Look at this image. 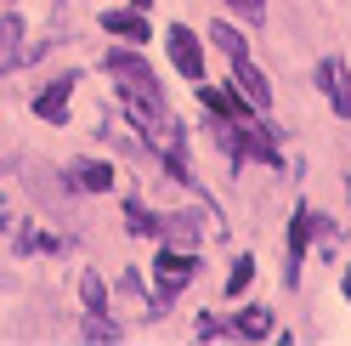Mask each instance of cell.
I'll use <instances>...</instances> for the list:
<instances>
[{
    "label": "cell",
    "instance_id": "6da1fadb",
    "mask_svg": "<svg viewBox=\"0 0 351 346\" xmlns=\"http://www.w3.org/2000/svg\"><path fill=\"white\" fill-rule=\"evenodd\" d=\"M193 273H199V262H193V250H176V244H170V250L159 255V262H153V284H159V307H170V301L187 290V278H193Z\"/></svg>",
    "mask_w": 351,
    "mask_h": 346
},
{
    "label": "cell",
    "instance_id": "7a4b0ae2",
    "mask_svg": "<svg viewBox=\"0 0 351 346\" xmlns=\"http://www.w3.org/2000/svg\"><path fill=\"white\" fill-rule=\"evenodd\" d=\"M317 227H323V216H317L312 205H300V210H295V222H289V262H283V284H295V278H300L306 244L317 239Z\"/></svg>",
    "mask_w": 351,
    "mask_h": 346
},
{
    "label": "cell",
    "instance_id": "3957f363",
    "mask_svg": "<svg viewBox=\"0 0 351 346\" xmlns=\"http://www.w3.org/2000/svg\"><path fill=\"white\" fill-rule=\"evenodd\" d=\"M227 62H232V80H238V91L250 97V108H255V114H267V108H272V85H267V74L250 62V51H244V57H227Z\"/></svg>",
    "mask_w": 351,
    "mask_h": 346
},
{
    "label": "cell",
    "instance_id": "277c9868",
    "mask_svg": "<svg viewBox=\"0 0 351 346\" xmlns=\"http://www.w3.org/2000/svg\"><path fill=\"white\" fill-rule=\"evenodd\" d=\"M317 80H323V91H328V108H335L340 119H351V74H346V62L340 57H323Z\"/></svg>",
    "mask_w": 351,
    "mask_h": 346
},
{
    "label": "cell",
    "instance_id": "5b68a950",
    "mask_svg": "<svg viewBox=\"0 0 351 346\" xmlns=\"http://www.w3.org/2000/svg\"><path fill=\"white\" fill-rule=\"evenodd\" d=\"M170 62H176V74H187V80H204V51H199V40H193L182 23L170 29Z\"/></svg>",
    "mask_w": 351,
    "mask_h": 346
},
{
    "label": "cell",
    "instance_id": "8992f818",
    "mask_svg": "<svg viewBox=\"0 0 351 346\" xmlns=\"http://www.w3.org/2000/svg\"><path fill=\"white\" fill-rule=\"evenodd\" d=\"M102 29L119 34L125 46H142V40H147V17L142 12H102Z\"/></svg>",
    "mask_w": 351,
    "mask_h": 346
},
{
    "label": "cell",
    "instance_id": "52a82bcc",
    "mask_svg": "<svg viewBox=\"0 0 351 346\" xmlns=\"http://www.w3.org/2000/svg\"><path fill=\"white\" fill-rule=\"evenodd\" d=\"M69 91H74V80H57L51 91H40V97H34V114H40V119H51V125H62V119H69Z\"/></svg>",
    "mask_w": 351,
    "mask_h": 346
},
{
    "label": "cell",
    "instance_id": "ba28073f",
    "mask_svg": "<svg viewBox=\"0 0 351 346\" xmlns=\"http://www.w3.org/2000/svg\"><path fill=\"white\" fill-rule=\"evenodd\" d=\"M199 97H204V108H210L215 119H244V108H250L244 91H215V85H204Z\"/></svg>",
    "mask_w": 351,
    "mask_h": 346
},
{
    "label": "cell",
    "instance_id": "9c48e42d",
    "mask_svg": "<svg viewBox=\"0 0 351 346\" xmlns=\"http://www.w3.org/2000/svg\"><path fill=\"white\" fill-rule=\"evenodd\" d=\"M159 233H165L176 250H193V244H199V222H193V216H165Z\"/></svg>",
    "mask_w": 351,
    "mask_h": 346
},
{
    "label": "cell",
    "instance_id": "30bf717a",
    "mask_svg": "<svg viewBox=\"0 0 351 346\" xmlns=\"http://www.w3.org/2000/svg\"><path fill=\"white\" fill-rule=\"evenodd\" d=\"M17 57H23V23L17 17H0V69H12Z\"/></svg>",
    "mask_w": 351,
    "mask_h": 346
},
{
    "label": "cell",
    "instance_id": "8fae6325",
    "mask_svg": "<svg viewBox=\"0 0 351 346\" xmlns=\"http://www.w3.org/2000/svg\"><path fill=\"white\" fill-rule=\"evenodd\" d=\"M74 182L91 187V193H108V187H114V170H108L102 159H80V165H74Z\"/></svg>",
    "mask_w": 351,
    "mask_h": 346
},
{
    "label": "cell",
    "instance_id": "7c38bea8",
    "mask_svg": "<svg viewBox=\"0 0 351 346\" xmlns=\"http://www.w3.org/2000/svg\"><path fill=\"white\" fill-rule=\"evenodd\" d=\"M267 330H272V312H267V307H244V312H238V335H250V341H261Z\"/></svg>",
    "mask_w": 351,
    "mask_h": 346
},
{
    "label": "cell",
    "instance_id": "4fadbf2b",
    "mask_svg": "<svg viewBox=\"0 0 351 346\" xmlns=\"http://www.w3.org/2000/svg\"><path fill=\"white\" fill-rule=\"evenodd\" d=\"M210 40H215V46H221L227 57H244V51H250V40H244V34H238L232 23H215V29H210Z\"/></svg>",
    "mask_w": 351,
    "mask_h": 346
},
{
    "label": "cell",
    "instance_id": "5bb4252c",
    "mask_svg": "<svg viewBox=\"0 0 351 346\" xmlns=\"http://www.w3.org/2000/svg\"><path fill=\"white\" fill-rule=\"evenodd\" d=\"M125 227L142 239V233H159V216H147V210H142V199H130V205H125Z\"/></svg>",
    "mask_w": 351,
    "mask_h": 346
},
{
    "label": "cell",
    "instance_id": "9a60e30c",
    "mask_svg": "<svg viewBox=\"0 0 351 346\" xmlns=\"http://www.w3.org/2000/svg\"><path fill=\"white\" fill-rule=\"evenodd\" d=\"M85 341H119V323H108L102 312H91L85 318Z\"/></svg>",
    "mask_w": 351,
    "mask_h": 346
},
{
    "label": "cell",
    "instance_id": "2e32d148",
    "mask_svg": "<svg viewBox=\"0 0 351 346\" xmlns=\"http://www.w3.org/2000/svg\"><path fill=\"white\" fill-rule=\"evenodd\" d=\"M250 278H255V262H250V255H244V262H232V273H227V295L250 290Z\"/></svg>",
    "mask_w": 351,
    "mask_h": 346
},
{
    "label": "cell",
    "instance_id": "e0dca14e",
    "mask_svg": "<svg viewBox=\"0 0 351 346\" xmlns=\"http://www.w3.org/2000/svg\"><path fill=\"white\" fill-rule=\"evenodd\" d=\"M227 6H232L238 17H250V23H255V17H261V12H267V0H227Z\"/></svg>",
    "mask_w": 351,
    "mask_h": 346
},
{
    "label": "cell",
    "instance_id": "ac0fdd59",
    "mask_svg": "<svg viewBox=\"0 0 351 346\" xmlns=\"http://www.w3.org/2000/svg\"><path fill=\"white\" fill-rule=\"evenodd\" d=\"M102 295H108V290H102V278H97V273H85V301H91V307H102Z\"/></svg>",
    "mask_w": 351,
    "mask_h": 346
},
{
    "label": "cell",
    "instance_id": "d6986e66",
    "mask_svg": "<svg viewBox=\"0 0 351 346\" xmlns=\"http://www.w3.org/2000/svg\"><path fill=\"white\" fill-rule=\"evenodd\" d=\"M346 295H351V273H346Z\"/></svg>",
    "mask_w": 351,
    "mask_h": 346
},
{
    "label": "cell",
    "instance_id": "ffe728a7",
    "mask_svg": "<svg viewBox=\"0 0 351 346\" xmlns=\"http://www.w3.org/2000/svg\"><path fill=\"white\" fill-rule=\"evenodd\" d=\"M346 193H351V176H346Z\"/></svg>",
    "mask_w": 351,
    "mask_h": 346
}]
</instances>
